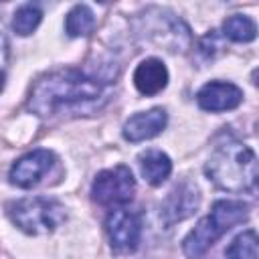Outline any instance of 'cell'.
<instances>
[{
  "instance_id": "obj_8",
  "label": "cell",
  "mask_w": 259,
  "mask_h": 259,
  "mask_svg": "<svg viewBox=\"0 0 259 259\" xmlns=\"http://www.w3.org/2000/svg\"><path fill=\"white\" fill-rule=\"evenodd\" d=\"M55 156L49 150H32L18 158L10 168V182L20 188H32L36 186L53 168Z\"/></svg>"
},
{
  "instance_id": "obj_2",
  "label": "cell",
  "mask_w": 259,
  "mask_h": 259,
  "mask_svg": "<svg viewBox=\"0 0 259 259\" xmlns=\"http://www.w3.org/2000/svg\"><path fill=\"white\" fill-rule=\"evenodd\" d=\"M204 174L223 190H253L257 182V156L249 146L229 140L214 148L204 166Z\"/></svg>"
},
{
  "instance_id": "obj_17",
  "label": "cell",
  "mask_w": 259,
  "mask_h": 259,
  "mask_svg": "<svg viewBox=\"0 0 259 259\" xmlns=\"http://www.w3.org/2000/svg\"><path fill=\"white\" fill-rule=\"evenodd\" d=\"M42 12L36 4H22L16 12H14V20H12V28L16 34L26 36L30 34L38 24H40Z\"/></svg>"
},
{
  "instance_id": "obj_16",
  "label": "cell",
  "mask_w": 259,
  "mask_h": 259,
  "mask_svg": "<svg viewBox=\"0 0 259 259\" xmlns=\"http://www.w3.org/2000/svg\"><path fill=\"white\" fill-rule=\"evenodd\" d=\"M227 259H257V233L253 229L237 235L225 251Z\"/></svg>"
},
{
  "instance_id": "obj_12",
  "label": "cell",
  "mask_w": 259,
  "mask_h": 259,
  "mask_svg": "<svg viewBox=\"0 0 259 259\" xmlns=\"http://www.w3.org/2000/svg\"><path fill=\"white\" fill-rule=\"evenodd\" d=\"M134 85L142 95H156L168 85V69L160 59H144L134 71Z\"/></svg>"
},
{
  "instance_id": "obj_9",
  "label": "cell",
  "mask_w": 259,
  "mask_h": 259,
  "mask_svg": "<svg viewBox=\"0 0 259 259\" xmlns=\"http://www.w3.org/2000/svg\"><path fill=\"white\" fill-rule=\"evenodd\" d=\"M196 101L204 111H227L243 101V91L233 83L210 81L196 93Z\"/></svg>"
},
{
  "instance_id": "obj_11",
  "label": "cell",
  "mask_w": 259,
  "mask_h": 259,
  "mask_svg": "<svg viewBox=\"0 0 259 259\" xmlns=\"http://www.w3.org/2000/svg\"><path fill=\"white\" fill-rule=\"evenodd\" d=\"M198 202H200V196H198L196 186H192L190 182L178 184L168 194V198L164 200V206H162V217H164L166 225H172L176 221H184L186 217H190L198 208Z\"/></svg>"
},
{
  "instance_id": "obj_10",
  "label": "cell",
  "mask_w": 259,
  "mask_h": 259,
  "mask_svg": "<svg viewBox=\"0 0 259 259\" xmlns=\"http://www.w3.org/2000/svg\"><path fill=\"white\" fill-rule=\"evenodd\" d=\"M166 121H168V117L162 107H154L150 111L136 113L123 123V138L132 144L150 140L166 127Z\"/></svg>"
},
{
  "instance_id": "obj_5",
  "label": "cell",
  "mask_w": 259,
  "mask_h": 259,
  "mask_svg": "<svg viewBox=\"0 0 259 259\" xmlns=\"http://www.w3.org/2000/svg\"><path fill=\"white\" fill-rule=\"evenodd\" d=\"M134 190H136V180L132 170L127 166H115L95 176L91 186V196L101 206H115L130 202Z\"/></svg>"
},
{
  "instance_id": "obj_1",
  "label": "cell",
  "mask_w": 259,
  "mask_h": 259,
  "mask_svg": "<svg viewBox=\"0 0 259 259\" xmlns=\"http://www.w3.org/2000/svg\"><path fill=\"white\" fill-rule=\"evenodd\" d=\"M105 83L77 69L55 71L40 77L28 95V109L40 117L91 115L107 103Z\"/></svg>"
},
{
  "instance_id": "obj_19",
  "label": "cell",
  "mask_w": 259,
  "mask_h": 259,
  "mask_svg": "<svg viewBox=\"0 0 259 259\" xmlns=\"http://www.w3.org/2000/svg\"><path fill=\"white\" fill-rule=\"evenodd\" d=\"M6 65H8V42H6L4 34L0 32V89H2V85H4Z\"/></svg>"
},
{
  "instance_id": "obj_6",
  "label": "cell",
  "mask_w": 259,
  "mask_h": 259,
  "mask_svg": "<svg viewBox=\"0 0 259 259\" xmlns=\"http://www.w3.org/2000/svg\"><path fill=\"white\" fill-rule=\"evenodd\" d=\"M154 12L156 16L144 14L148 22L144 24V34L154 42L168 47V51H186V47L190 45L188 26L170 12L164 10H154Z\"/></svg>"
},
{
  "instance_id": "obj_4",
  "label": "cell",
  "mask_w": 259,
  "mask_h": 259,
  "mask_svg": "<svg viewBox=\"0 0 259 259\" xmlns=\"http://www.w3.org/2000/svg\"><path fill=\"white\" fill-rule=\"evenodd\" d=\"M6 208L10 221L28 235H47L67 219L65 206L59 200L47 196L22 198L10 202Z\"/></svg>"
},
{
  "instance_id": "obj_3",
  "label": "cell",
  "mask_w": 259,
  "mask_h": 259,
  "mask_svg": "<svg viewBox=\"0 0 259 259\" xmlns=\"http://www.w3.org/2000/svg\"><path fill=\"white\" fill-rule=\"evenodd\" d=\"M249 206L239 200H217L208 217L200 219L198 225L184 237L182 251L188 259H200L217 239H221L235 225L247 221Z\"/></svg>"
},
{
  "instance_id": "obj_18",
  "label": "cell",
  "mask_w": 259,
  "mask_h": 259,
  "mask_svg": "<svg viewBox=\"0 0 259 259\" xmlns=\"http://www.w3.org/2000/svg\"><path fill=\"white\" fill-rule=\"evenodd\" d=\"M217 47H219V42H217V30H210V32L200 40V45H198V49H200V53H202L204 57H214Z\"/></svg>"
},
{
  "instance_id": "obj_15",
  "label": "cell",
  "mask_w": 259,
  "mask_h": 259,
  "mask_svg": "<svg viewBox=\"0 0 259 259\" xmlns=\"http://www.w3.org/2000/svg\"><path fill=\"white\" fill-rule=\"evenodd\" d=\"M223 34L235 42H251L257 36V26L249 16L233 14L223 22Z\"/></svg>"
},
{
  "instance_id": "obj_13",
  "label": "cell",
  "mask_w": 259,
  "mask_h": 259,
  "mask_svg": "<svg viewBox=\"0 0 259 259\" xmlns=\"http://www.w3.org/2000/svg\"><path fill=\"white\" fill-rule=\"evenodd\" d=\"M140 170L142 176L152 184V186H160L172 172V162L170 158L160 152V150H148L144 154H140Z\"/></svg>"
},
{
  "instance_id": "obj_7",
  "label": "cell",
  "mask_w": 259,
  "mask_h": 259,
  "mask_svg": "<svg viewBox=\"0 0 259 259\" xmlns=\"http://www.w3.org/2000/svg\"><path fill=\"white\" fill-rule=\"evenodd\" d=\"M105 231H107L109 245H111L113 253L127 255V253H134L140 245L142 221L136 212L117 208V210L109 212V217L105 221Z\"/></svg>"
},
{
  "instance_id": "obj_14",
  "label": "cell",
  "mask_w": 259,
  "mask_h": 259,
  "mask_svg": "<svg viewBox=\"0 0 259 259\" xmlns=\"http://www.w3.org/2000/svg\"><path fill=\"white\" fill-rule=\"evenodd\" d=\"M95 28V14L89 6L77 4L69 10L65 18V30L69 36H87Z\"/></svg>"
}]
</instances>
